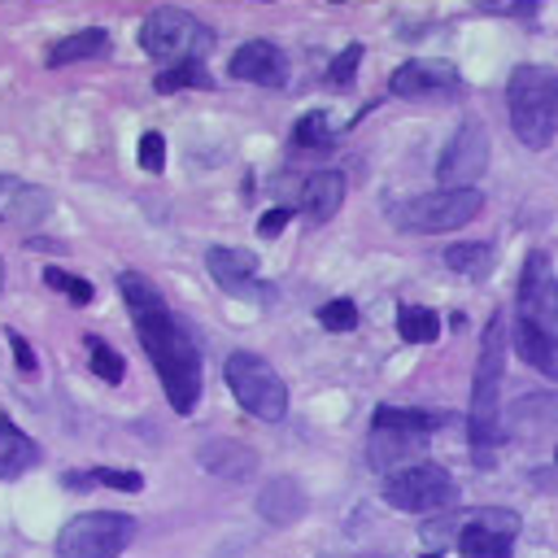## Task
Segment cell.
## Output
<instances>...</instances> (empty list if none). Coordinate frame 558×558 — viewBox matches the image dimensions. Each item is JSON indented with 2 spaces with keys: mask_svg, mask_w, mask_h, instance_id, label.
Listing matches in <instances>:
<instances>
[{
  "mask_svg": "<svg viewBox=\"0 0 558 558\" xmlns=\"http://www.w3.org/2000/svg\"><path fill=\"white\" fill-rule=\"evenodd\" d=\"M118 288H122V301L135 318V336H140L161 388H166V401L174 405V414H192L201 401V353H196L192 336L183 331V323L170 314L166 296L144 275L122 270Z\"/></svg>",
  "mask_w": 558,
  "mask_h": 558,
  "instance_id": "6da1fadb",
  "label": "cell"
},
{
  "mask_svg": "<svg viewBox=\"0 0 558 558\" xmlns=\"http://www.w3.org/2000/svg\"><path fill=\"white\" fill-rule=\"evenodd\" d=\"M501 371H506V327L501 318H488L475 379H471V410H466V440H471L475 466L493 462V445L501 432Z\"/></svg>",
  "mask_w": 558,
  "mask_h": 558,
  "instance_id": "7a4b0ae2",
  "label": "cell"
},
{
  "mask_svg": "<svg viewBox=\"0 0 558 558\" xmlns=\"http://www.w3.org/2000/svg\"><path fill=\"white\" fill-rule=\"evenodd\" d=\"M506 113L523 148H549L558 135V74L549 65H514L506 83Z\"/></svg>",
  "mask_w": 558,
  "mask_h": 558,
  "instance_id": "3957f363",
  "label": "cell"
},
{
  "mask_svg": "<svg viewBox=\"0 0 558 558\" xmlns=\"http://www.w3.org/2000/svg\"><path fill=\"white\" fill-rule=\"evenodd\" d=\"M140 48H144L153 61H166V65L201 61V57L214 48V31H209L196 13H187V9L161 4V9H153V13L140 22Z\"/></svg>",
  "mask_w": 558,
  "mask_h": 558,
  "instance_id": "277c9868",
  "label": "cell"
},
{
  "mask_svg": "<svg viewBox=\"0 0 558 558\" xmlns=\"http://www.w3.org/2000/svg\"><path fill=\"white\" fill-rule=\"evenodd\" d=\"M222 379L231 388V397L262 423H279L288 414V384L283 375L262 357V353H248V349H235L227 362H222Z\"/></svg>",
  "mask_w": 558,
  "mask_h": 558,
  "instance_id": "5b68a950",
  "label": "cell"
},
{
  "mask_svg": "<svg viewBox=\"0 0 558 558\" xmlns=\"http://www.w3.org/2000/svg\"><path fill=\"white\" fill-rule=\"evenodd\" d=\"M135 519L122 510H87L74 514L57 532V558H118L135 541Z\"/></svg>",
  "mask_w": 558,
  "mask_h": 558,
  "instance_id": "8992f818",
  "label": "cell"
},
{
  "mask_svg": "<svg viewBox=\"0 0 558 558\" xmlns=\"http://www.w3.org/2000/svg\"><path fill=\"white\" fill-rule=\"evenodd\" d=\"M484 209V192L480 187H436V192H423L414 201H405L397 209V222L405 231H458L466 222H475Z\"/></svg>",
  "mask_w": 558,
  "mask_h": 558,
  "instance_id": "52a82bcc",
  "label": "cell"
},
{
  "mask_svg": "<svg viewBox=\"0 0 558 558\" xmlns=\"http://www.w3.org/2000/svg\"><path fill=\"white\" fill-rule=\"evenodd\" d=\"M379 493L392 510H405V514H432V510H445L458 501L453 475L436 462H410V466L392 471Z\"/></svg>",
  "mask_w": 558,
  "mask_h": 558,
  "instance_id": "ba28073f",
  "label": "cell"
},
{
  "mask_svg": "<svg viewBox=\"0 0 558 558\" xmlns=\"http://www.w3.org/2000/svg\"><path fill=\"white\" fill-rule=\"evenodd\" d=\"M514 536H519V514L514 510H475L462 527H458V554L462 558H510L514 554Z\"/></svg>",
  "mask_w": 558,
  "mask_h": 558,
  "instance_id": "9c48e42d",
  "label": "cell"
},
{
  "mask_svg": "<svg viewBox=\"0 0 558 558\" xmlns=\"http://www.w3.org/2000/svg\"><path fill=\"white\" fill-rule=\"evenodd\" d=\"M519 318L558 336V275L549 270L545 253H527L519 270Z\"/></svg>",
  "mask_w": 558,
  "mask_h": 558,
  "instance_id": "30bf717a",
  "label": "cell"
},
{
  "mask_svg": "<svg viewBox=\"0 0 558 558\" xmlns=\"http://www.w3.org/2000/svg\"><path fill=\"white\" fill-rule=\"evenodd\" d=\"M488 170V135L480 122H462L436 161L440 187H471Z\"/></svg>",
  "mask_w": 558,
  "mask_h": 558,
  "instance_id": "8fae6325",
  "label": "cell"
},
{
  "mask_svg": "<svg viewBox=\"0 0 558 558\" xmlns=\"http://www.w3.org/2000/svg\"><path fill=\"white\" fill-rule=\"evenodd\" d=\"M227 70H231V78L257 83V87H283V83H288V61H283V52H279L270 39H248V44H240V48L231 52Z\"/></svg>",
  "mask_w": 558,
  "mask_h": 558,
  "instance_id": "7c38bea8",
  "label": "cell"
},
{
  "mask_svg": "<svg viewBox=\"0 0 558 558\" xmlns=\"http://www.w3.org/2000/svg\"><path fill=\"white\" fill-rule=\"evenodd\" d=\"M205 266H209V279L231 292V296H257V257L248 248H231V244H214L205 253Z\"/></svg>",
  "mask_w": 558,
  "mask_h": 558,
  "instance_id": "4fadbf2b",
  "label": "cell"
},
{
  "mask_svg": "<svg viewBox=\"0 0 558 558\" xmlns=\"http://www.w3.org/2000/svg\"><path fill=\"white\" fill-rule=\"evenodd\" d=\"M52 214V196L17 174H0V222L9 227H39Z\"/></svg>",
  "mask_w": 558,
  "mask_h": 558,
  "instance_id": "5bb4252c",
  "label": "cell"
},
{
  "mask_svg": "<svg viewBox=\"0 0 558 558\" xmlns=\"http://www.w3.org/2000/svg\"><path fill=\"white\" fill-rule=\"evenodd\" d=\"M453 87H458V70L449 61H436V57L405 61L388 78L392 96H436V92H453Z\"/></svg>",
  "mask_w": 558,
  "mask_h": 558,
  "instance_id": "9a60e30c",
  "label": "cell"
},
{
  "mask_svg": "<svg viewBox=\"0 0 558 558\" xmlns=\"http://www.w3.org/2000/svg\"><path fill=\"white\" fill-rule=\"evenodd\" d=\"M196 462L209 471V475H218V480H248L253 471H257V453L244 445V440H231V436H214V440H205L201 445V453H196Z\"/></svg>",
  "mask_w": 558,
  "mask_h": 558,
  "instance_id": "2e32d148",
  "label": "cell"
},
{
  "mask_svg": "<svg viewBox=\"0 0 558 558\" xmlns=\"http://www.w3.org/2000/svg\"><path fill=\"white\" fill-rule=\"evenodd\" d=\"M305 488L292 480V475H279V480H270L262 493H257V514L266 519V523H296L301 514H305Z\"/></svg>",
  "mask_w": 558,
  "mask_h": 558,
  "instance_id": "e0dca14e",
  "label": "cell"
},
{
  "mask_svg": "<svg viewBox=\"0 0 558 558\" xmlns=\"http://www.w3.org/2000/svg\"><path fill=\"white\" fill-rule=\"evenodd\" d=\"M109 48H113V39H109L105 26H83V31L65 35V39H57L48 48V70H61V65H74V61H92V57H109Z\"/></svg>",
  "mask_w": 558,
  "mask_h": 558,
  "instance_id": "ac0fdd59",
  "label": "cell"
},
{
  "mask_svg": "<svg viewBox=\"0 0 558 558\" xmlns=\"http://www.w3.org/2000/svg\"><path fill=\"white\" fill-rule=\"evenodd\" d=\"M340 205H344V174H340V170H314V174L301 183V209H305L314 222H327Z\"/></svg>",
  "mask_w": 558,
  "mask_h": 558,
  "instance_id": "d6986e66",
  "label": "cell"
},
{
  "mask_svg": "<svg viewBox=\"0 0 558 558\" xmlns=\"http://www.w3.org/2000/svg\"><path fill=\"white\" fill-rule=\"evenodd\" d=\"M423 445H427V436H418V432L375 427V432H371V466H375V471H388V466H397V462H410L414 453H423ZM414 462H423V458H414Z\"/></svg>",
  "mask_w": 558,
  "mask_h": 558,
  "instance_id": "ffe728a7",
  "label": "cell"
},
{
  "mask_svg": "<svg viewBox=\"0 0 558 558\" xmlns=\"http://www.w3.org/2000/svg\"><path fill=\"white\" fill-rule=\"evenodd\" d=\"M514 353L527 366H536L545 379H558V336H549V331H541V327L519 318L514 323Z\"/></svg>",
  "mask_w": 558,
  "mask_h": 558,
  "instance_id": "44dd1931",
  "label": "cell"
},
{
  "mask_svg": "<svg viewBox=\"0 0 558 558\" xmlns=\"http://www.w3.org/2000/svg\"><path fill=\"white\" fill-rule=\"evenodd\" d=\"M35 462H39V445L13 418H0V480H17Z\"/></svg>",
  "mask_w": 558,
  "mask_h": 558,
  "instance_id": "7402d4cb",
  "label": "cell"
},
{
  "mask_svg": "<svg viewBox=\"0 0 558 558\" xmlns=\"http://www.w3.org/2000/svg\"><path fill=\"white\" fill-rule=\"evenodd\" d=\"M497 262V248L488 240H462V244H449L445 248V266L462 279H484Z\"/></svg>",
  "mask_w": 558,
  "mask_h": 558,
  "instance_id": "603a6c76",
  "label": "cell"
},
{
  "mask_svg": "<svg viewBox=\"0 0 558 558\" xmlns=\"http://www.w3.org/2000/svg\"><path fill=\"white\" fill-rule=\"evenodd\" d=\"M153 87H157L161 96H170V92H183V87H214V78H209V70H205V61H179V65L157 70Z\"/></svg>",
  "mask_w": 558,
  "mask_h": 558,
  "instance_id": "cb8c5ba5",
  "label": "cell"
},
{
  "mask_svg": "<svg viewBox=\"0 0 558 558\" xmlns=\"http://www.w3.org/2000/svg\"><path fill=\"white\" fill-rule=\"evenodd\" d=\"M397 336H401L405 344H432V340L440 336V318H436L427 305H405V310L397 314Z\"/></svg>",
  "mask_w": 558,
  "mask_h": 558,
  "instance_id": "d4e9b609",
  "label": "cell"
},
{
  "mask_svg": "<svg viewBox=\"0 0 558 558\" xmlns=\"http://www.w3.org/2000/svg\"><path fill=\"white\" fill-rule=\"evenodd\" d=\"M83 344H87V362H92V375H96V379H105V384H122V375H126V362H122V353H118V349H109L100 336H87Z\"/></svg>",
  "mask_w": 558,
  "mask_h": 558,
  "instance_id": "484cf974",
  "label": "cell"
},
{
  "mask_svg": "<svg viewBox=\"0 0 558 558\" xmlns=\"http://www.w3.org/2000/svg\"><path fill=\"white\" fill-rule=\"evenodd\" d=\"M440 418L436 414H423V410H401V405H379L375 410V427H401V432H418L427 436Z\"/></svg>",
  "mask_w": 558,
  "mask_h": 558,
  "instance_id": "4316f807",
  "label": "cell"
},
{
  "mask_svg": "<svg viewBox=\"0 0 558 558\" xmlns=\"http://www.w3.org/2000/svg\"><path fill=\"white\" fill-rule=\"evenodd\" d=\"M292 144H296V148H327V144H331V122H327V113H323V109L301 113L296 126H292Z\"/></svg>",
  "mask_w": 558,
  "mask_h": 558,
  "instance_id": "83f0119b",
  "label": "cell"
},
{
  "mask_svg": "<svg viewBox=\"0 0 558 558\" xmlns=\"http://www.w3.org/2000/svg\"><path fill=\"white\" fill-rule=\"evenodd\" d=\"M135 161L144 174H161L166 170V135L161 131H144L135 144Z\"/></svg>",
  "mask_w": 558,
  "mask_h": 558,
  "instance_id": "f1b7e54d",
  "label": "cell"
},
{
  "mask_svg": "<svg viewBox=\"0 0 558 558\" xmlns=\"http://www.w3.org/2000/svg\"><path fill=\"white\" fill-rule=\"evenodd\" d=\"M44 283H48V288H57V292H65L74 305H87V301H92V283H87V279H78V275H70V270L48 266V270H44Z\"/></svg>",
  "mask_w": 558,
  "mask_h": 558,
  "instance_id": "f546056e",
  "label": "cell"
},
{
  "mask_svg": "<svg viewBox=\"0 0 558 558\" xmlns=\"http://www.w3.org/2000/svg\"><path fill=\"white\" fill-rule=\"evenodd\" d=\"M318 323H323L327 331H353V327H357V305H353L349 296H336V301H327V305L318 310Z\"/></svg>",
  "mask_w": 558,
  "mask_h": 558,
  "instance_id": "4dcf8cb0",
  "label": "cell"
},
{
  "mask_svg": "<svg viewBox=\"0 0 558 558\" xmlns=\"http://www.w3.org/2000/svg\"><path fill=\"white\" fill-rule=\"evenodd\" d=\"M357 65H362V44H349L344 52H336V61L327 70V83L331 87H349L357 78Z\"/></svg>",
  "mask_w": 558,
  "mask_h": 558,
  "instance_id": "1f68e13d",
  "label": "cell"
},
{
  "mask_svg": "<svg viewBox=\"0 0 558 558\" xmlns=\"http://www.w3.org/2000/svg\"><path fill=\"white\" fill-rule=\"evenodd\" d=\"M87 475H92V484H100V488H118V493H140V488H144V475H140V471L96 466V471H87Z\"/></svg>",
  "mask_w": 558,
  "mask_h": 558,
  "instance_id": "d6a6232c",
  "label": "cell"
},
{
  "mask_svg": "<svg viewBox=\"0 0 558 558\" xmlns=\"http://www.w3.org/2000/svg\"><path fill=\"white\" fill-rule=\"evenodd\" d=\"M288 222H292V209H288V205H275V209H266V214L257 218V235H262V240H275V235H283Z\"/></svg>",
  "mask_w": 558,
  "mask_h": 558,
  "instance_id": "836d02e7",
  "label": "cell"
},
{
  "mask_svg": "<svg viewBox=\"0 0 558 558\" xmlns=\"http://www.w3.org/2000/svg\"><path fill=\"white\" fill-rule=\"evenodd\" d=\"M4 340H9V349H13V362H17V371H22V375H31V371L39 366V362H35V349H31V340H26L22 331H13V327L4 331Z\"/></svg>",
  "mask_w": 558,
  "mask_h": 558,
  "instance_id": "e575fe53",
  "label": "cell"
},
{
  "mask_svg": "<svg viewBox=\"0 0 558 558\" xmlns=\"http://www.w3.org/2000/svg\"><path fill=\"white\" fill-rule=\"evenodd\" d=\"M0 292H4V262H0Z\"/></svg>",
  "mask_w": 558,
  "mask_h": 558,
  "instance_id": "d590c367",
  "label": "cell"
},
{
  "mask_svg": "<svg viewBox=\"0 0 558 558\" xmlns=\"http://www.w3.org/2000/svg\"><path fill=\"white\" fill-rule=\"evenodd\" d=\"M423 558H436V554H423Z\"/></svg>",
  "mask_w": 558,
  "mask_h": 558,
  "instance_id": "8d00e7d4",
  "label": "cell"
},
{
  "mask_svg": "<svg viewBox=\"0 0 558 558\" xmlns=\"http://www.w3.org/2000/svg\"><path fill=\"white\" fill-rule=\"evenodd\" d=\"M554 458H558V453H554Z\"/></svg>",
  "mask_w": 558,
  "mask_h": 558,
  "instance_id": "74e56055",
  "label": "cell"
}]
</instances>
